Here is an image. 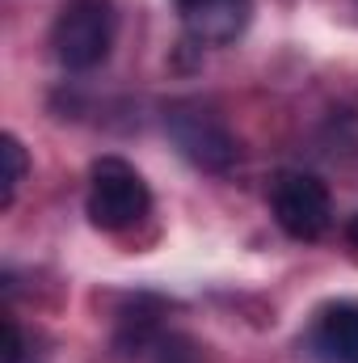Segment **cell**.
I'll use <instances>...</instances> for the list:
<instances>
[{"label": "cell", "mask_w": 358, "mask_h": 363, "mask_svg": "<svg viewBox=\"0 0 358 363\" xmlns=\"http://www.w3.org/2000/svg\"><path fill=\"white\" fill-rule=\"evenodd\" d=\"M55 60L72 72L97 68L114 47V9L105 0H72L51 30Z\"/></svg>", "instance_id": "cell-2"}, {"label": "cell", "mask_w": 358, "mask_h": 363, "mask_svg": "<svg viewBox=\"0 0 358 363\" xmlns=\"http://www.w3.org/2000/svg\"><path fill=\"white\" fill-rule=\"evenodd\" d=\"M152 207L148 182L122 157H101L89 174V220L101 233H122L139 224Z\"/></svg>", "instance_id": "cell-1"}, {"label": "cell", "mask_w": 358, "mask_h": 363, "mask_svg": "<svg viewBox=\"0 0 358 363\" xmlns=\"http://www.w3.org/2000/svg\"><path fill=\"white\" fill-rule=\"evenodd\" d=\"M25 169H30V161H25L21 140L17 135H0V207H13Z\"/></svg>", "instance_id": "cell-7"}, {"label": "cell", "mask_w": 358, "mask_h": 363, "mask_svg": "<svg viewBox=\"0 0 358 363\" xmlns=\"http://www.w3.org/2000/svg\"><path fill=\"white\" fill-rule=\"evenodd\" d=\"M178 9L190 38L211 43V47L232 43L249 26V13H253L249 0H178Z\"/></svg>", "instance_id": "cell-5"}, {"label": "cell", "mask_w": 358, "mask_h": 363, "mask_svg": "<svg viewBox=\"0 0 358 363\" xmlns=\"http://www.w3.org/2000/svg\"><path fill=\"white\" fill-rule=\"evenodd\" d=\"M316 351L325 363H358V304H329L321 313Z\"/></svg>", "instance_id": "cell-6"}, {"label": "cell", "mask_w": 358, "mask_h": 363, "mask_svg": "<svg viewBox=\"0 0 358 363\" xmlns=\"http://www.w3.org/2000/svg\"><path fill=\"white\" fill-rule=\"evenodd\" d=\"M274 220L287 237L295 241H321L333 224V199L329 186L316 174H282L270 194Z\"/></svg>", "instance_id": "cell-3"}, {"label": "cell", "mask_w": 358, "mask_h": 363, "mask_svg": "<svg viewBox=\"0 0 358 363\" xmlns=\"http://www.w3.org/2000/svg\"><path fill=\"white\" fill-rule=\"evenodd\" d=\"M165 123H169V135L181 148V157H190L194 165H202V169H228L236 161V140H232L228 123L211 106H202V101H178Z\"/></svg>", "instance_id": "cell-4"}, {"label": "cell", "mask_w": 358, "mask_h": 363, "mask_svg": "<svg viewBox=\"0 0 358 363\" xmlns=\"http://www.w3.org/2000/svg\"><path fill=\"white\" fill-rule=\"evenodd\" d=\"M346 241H350V245L358 250V216L350 220V224H346Z\"/></svg>", "instance_id": "cell-8"}]
</instances>
